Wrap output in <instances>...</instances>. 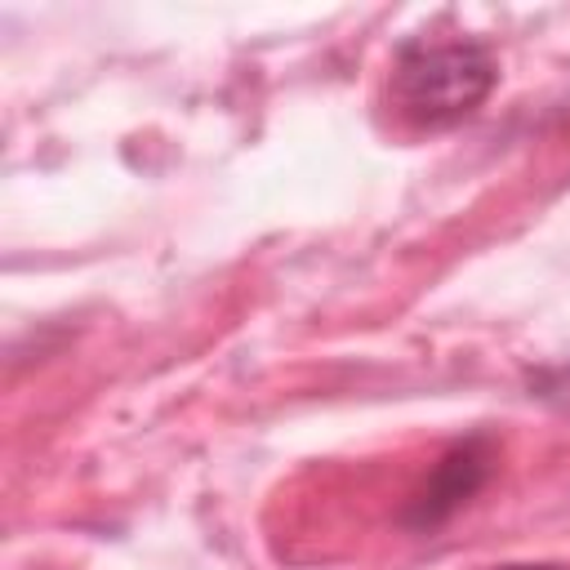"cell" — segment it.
Masks as SVG:
<instances>
[{
  "label": "cell",
  "instance_id": "cell-3",
  "mask_svg": "<svg viewBox=\"0 0 570 570\" xmlns=\"http://www.w3.org/2000/svg\"><path fill=\"white\" fill-rule=\"evenodd\" d=\"M530 396H539L552 410H570V361L534 370L530 374Z\"/></svg>",
  "mask_w": 570,
  "mask_h": 570
},
{
  "label": "cell",
  "instance_id": "cell-2",
  "mask_svg": "<svg viewBox=\"0 0 570 570\" xmlns=\"http://www.w3.org/2000/svg\"><path fill=\"white\" fill-rule=\"evenodd\" d=\"M494 472V441L485 432L463 436L459 445H450L441 454V463L432 468L428 485L410 499L405 508V525L410 530H436L441 521H450Z\"/></svg>",
  "mask_w": 570,
  "mask_h": 570
},
{
  "label": "cell",
  "instance_id": "cell-1",
  "mask_svg": "<svg viewBox=\"0 0 570 570\" xmlns=\"http://www.w3.org/2000/svg\"><path fill=\"white\" fill-rule=\"evenodd\" d=\"M499 62L481 40H405L392 58V107L414 129L468 120L494 89Z\"/></svg>",
  "mask_w": 570,
  "mask_h": 570
},
{
  "label": "cell",
  "instance_id": "cell-4",
  "mask_svg": "<svg viewBox=\"0 0 570 570\" xmlns=\"http://www.w3.org/2000/svg\"><path fill=\"white\" fill-rule=\"evenodd\" d=\"M476 570H570L561 561H499V566H476Z\"/></svg>",
  "mask_w": 570,
  "mask_h": 570
}]
</instances>
